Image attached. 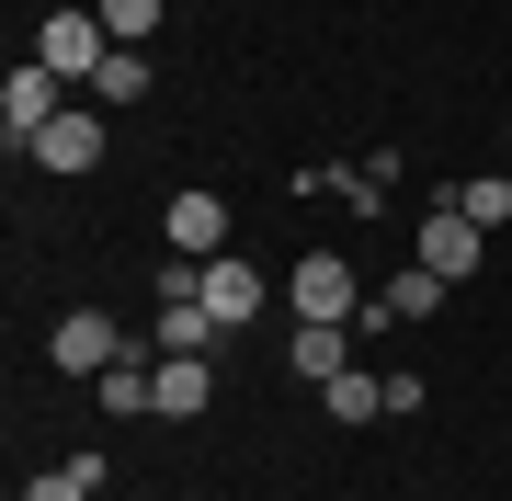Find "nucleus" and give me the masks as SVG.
I'll return each mask as SVG.
<instances>
[{
	"mask_svg": "<svg viewBox=\"0 0 512 501\" xmlns=\"http://www.w3.org/2000/svg\"><path fill=\"white\" fill-rule=\"evenodd\" d=\"M387 194H399V160H342V205H353V217H387Z\"/></svg>",
	"mask_w": 512,
	"mask_h": 501,
	"instance_id": "17",
	"label": "nucleus"
},
{
	"mask_svg": "<svg viewBox=\"0 0 512 501\" xmlns=\"http://www.w3.org/2000/svg\"><path fill=\"white\" fill-rule=\"evenodd\" d=\"M23 160H35L46 183H80V171H103V103H69V114L35 137V149H23Z\"/></svg>",
	"mask_w": 512,
	"mask_h": 501,
	"instance_id": "7",
	"label": "nucleus"
},
{
	"mask_svg": "<svg viewBox=\"0 0 512 501\" xmlns=\"http://www.w3.org/2000/svg\"><path fill=\"white\" fill-rule=\"evenodd\" d=\"M410 262H433L444 285H478V262H490V228H467V217H456V194H444L433 217L410 228Z\"/></svg>",
	"mask_w": 512,
	"mask_h": 501,
	"instance_id": "5",
	"label": "nucleus"
},
{
	"mask_svg": "<svg viewBox=\"0 0 512 501\" xmlns=\"http://www.w3.org/2000/svg\"><path fill=\"white\" fill-rule=\"evenodd\" d=\"M262 308H274V274H262L251 251H205V319H217V331H251Z\"/></svg>",
	"mask_w": 512,
	"mask_h": 501,
	"instance_id": "4",
	"label": "nucleus"
},
{
	"mask_svg": "<svg viewBox=\"0 0 512 501\" xmlns=\"http://www.w3.org/2000/svg\"><path fill=\"white\" fill-rule=\"evenodd\" d=\"M148 80H160V69H148V46H114V57H103V80H92V92H80V103L126 114V103H148Z\"/></svg>",
	"mask_w": 512,
	"mask_h": 501,
	"instance_id": "15",
	"label": "nucleus"
},
{
	"mask_svg": "<svg viewBox=\"0 0 512 501\" xmlns=\"http://www.w3.org/2000/svg\"><path fill=\"white\" fill-rule=\"evenodd\" d=\"M444 297H456V285H444V274H433V262H399V274H387V285H376V308H387V319H399V331H421V319H433Z\"/></svg>",
	"mask_w": 512,
	"mask_h": 501,
	"instance_id": "12",
	"label": "nucleus"
},
{
	"mask_svg": "<svg viewBox=\"0 0 512 501\" xmlns=\"http://www.w3.org/2000/svg\"><path fill=\"white\" fill-rule=\"evenodd\" d=\"M160 240H171V251H194V262H205V251H228V194H205V183H194V194H171V205H160Z\"/></svg>",
	"mask_w": 512,
	"mask_h": 501,
	"instance_id": "9",
	"label": "nucleus"
},
{
	"mask_svg": "<svg viewBox=\"0 0 512 501\" xmlns=\"http://www.w3.org/2000/svg\"><path fill=\"white\" fill-rule=\"evenodd\" d=\"M456 217L467 228H512V160L501 171H467V183H456Z\"/></svg>",
	"mask_w": 512,
	"mask_h": 501,
	"instance_id": "16",
	"label": "nucleus"
},
{
	"mask_svg": "<svg viewBox=\"0 0 512 501\" xmlns=\"http://www.w3.org/2000/svg\"><path fill=\"white\" fill-rule=\"evenodd\" d=\"M319 410H330L342 433H365V422H387V376H376V365H342V376L319 388Z\"/></svg>",
	"mask_w": 512,
	"mask_h": 501,
	"instance_id": "13",
	"label": "nucleus"
},
{
	"mask_svg": "<svg viewBox=\"0 0 512 501\" xmlns=\"http://www.w3.org/2000/svg\"><path fill=\"white\" fill-rule=\"evenodd\" d=\"M285 308H296V319H365V274H353L342 251H296Z\"/></svg>",
	"mask_w": 512,
	"mask_h": 501,
	"instance_id": "3",
	"label": "nucleus"
},
{
	"mask_svg": "<svg viewBox=\"0 0 512 501\" xmlns=\"http://www.w3.org/2000/svg\"><path fill=\"white\" fill-rule=\"evenodd\" d=\"M126 342H137V331H114V308H69V319H57V331H46V365L92 388V376H103V365H114V353H126Z\"/></svg>",
	"mask_w": 512,
	"mask_h": 501,
	"instance_id": "6",
	"label": "nucleus"
},
{
	"mask_svg": "<svg viewBox=\"0 0 512 501\" xmlns=\"http://www.w3.org/2000/svg\"><path fill=\"white\" fill-rule=\"evenodd\" d=\"M421 399H433V388H421L410 365H387V422H421Z\"/></svg>",
	"mask_w": 512,
	"mask_h": 501,
	"instance_id": "19",
	"label": "nucleus"
},
{
	"mask_svg": "<svg viewBox=\"0 0 512 501\" xmlns=\"http://www.w3.org/2000/svg\"><path fill=\"white\" fill-rule=\"evenodd\" d=\"M57 114H69V80H57V69H46V57H23V69H12V80H0V137H12V160H23V149H35V137L57 126Z\"/></svg>",
	"mask_w": 512,
	"mask_h": 501,
	"instance_id": "2",
	"label": "nucleus"
},
{
	"mask_svg": "<svg viewBox=\"0 0 512 501\" xmlns=\"http://www.w3.org/2000/svg\"><path fill=\"white\" fill-rule=\"evenodd\" d=\"M92 12H103V35H114V46H148L171 0H92Z\"/></svg>",
	"mask_w": 512,
	"mask_h": 501,
	"instance_id": "18",
	"label": "nucleus"
},
{
	"mask_svg": "<svg viewBox=\"0 0 512 501\" xmlns=\"http://www.w3.org/2000/svg\"><path fill=\"white\" fill-rule=\"evenodd\" d=\"M103 479H114V456H103V445H69L57 467L23 479V501H103Z\"/></svg>",
	"mask_w": 512,
	"mask_h": 501,
	"instance_id": "10",
	"label": "nucleus"
},
{
	"mask_svg": "<svg viewBox=\"0 0 512 501\" xmlns=\"http://www.w3.org/2000/svg\"><path fill=\"white\" fill-rule=\"evenodd\" d=\"M217 399V353H160V422H205Z\"/></svg>",
	"mask_w": 512,
	"mask_h": 501,
	"instance_id": "11",
	"label": "nucleus"
},
{
	"mask_svg": "<svg viewBox=\"0 0 512 501\" xmlns=\"http://www.w3.org/2000/svg\"><path fill=\"white\" fill-rule=\"evenodd\" d=\"M35 57H46L57 80H80V92H92V80H103V57H114V35H103V12H92V0H69V12H46V23H35Z\"/></svg>",
	"mask_w": 512,
	"mask_h": 501,
	"instance_id": "1",
	"label": "nucleus"
},
{
	"mask_svg": "<svg viewBox=\"0 0 512 501\" xmlns=\"http://www.w3.org/2000/svg\"><path fill=\"white\" fill-rule=\"evenodd\" d=\"M501 160H512V126H501Z\"/></svg>",
	"mask_w": 512,
	"mask_h": 501,
	"instance_id": "20",
	"label": "nucleus"
},
{
	"mask_svg": "<svg viewBox=\"0 0 512 501\" xmlns=\"http://www.w3.org/2000/svg\"><path fill=\"white\" fill-rule=\"evenodd\" d=\"M342 365H353V319H296L285 331V376L296 388H330Z\"/></svg>",
	"mask_w": 512,
	"mask_h": 501,
	"instance_id": "8",
	"label": "nucleus"
},
{
	"mask_svg": "<svg viewBox=\"0 0 512 501\" xmlns=\"http://www.w3.org/2000/svg\"><path fill=\"white\" fill-rule=\"evenodd\" d=\"M148 342H160V353H217L228 331L205 319V297H160V319H148Z\"/></svg>",
	"mask_w": 512,
	"mask_h": 501,
	"instance_id": "14",
	"label": "nucleus"
}]
</instances>
